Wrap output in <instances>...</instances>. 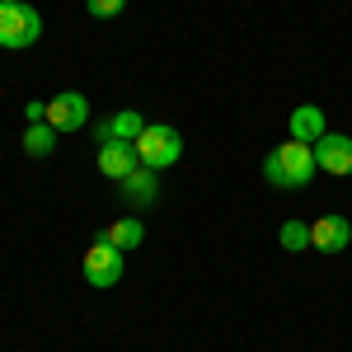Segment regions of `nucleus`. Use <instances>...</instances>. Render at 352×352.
Wrapping results in <instances>:
<instances>
[{
	"label": "nucleus",
	"mask_w": 352,
	"mask_h": 352,
	"mask_svg": "<svg viewBox=\"0 0 352 352\" xmlns=\"http://www.w3.org/2000/svg\"><path fill=\"white\" fill-rule=\"evenodd\" d=\"M315 146H305V141H282L277 151L263 155V179H268L272 188H305L310 179H315Z\"/></svg>",
	"instance_id": "nucleus-1"
},
{
	"label": "nucleus",
	"mask_w": 352,
	"mask_h": 352,
	"mask_svg": "<svg viewBox=\"0 0 352 352\" xmlns=\"http://www.w3.org/2000/svg\"><path fill=\"white\" fill-rule=\"evenodd\" d=\"M136 146V160L146 164V169H169V164L184 155V136H179V127H164V122H146V132L132 141Z\"/></svg>",
	"instance_id": "nucleus-2"
},
{
	"label": "nucleus",
	"mask_w": 352,
	"mask_h": 352,
	"mask_svg": "<svg viewBox=\"0 0 352 352\" xmlns=\"http://www.w3.org/2000/svg\"><path fill=\"white\" fill-rule=\"evenodd\" d=\"M43 38V14L33 10V5H0V47H10V52H24Z\"/></svg>",
	"instance_id": "nucleus-3"
},
{
	"label": "nucleus",
	"mask_w": 352,
	"mask_h": 352,
	"mask_svg": "<svg viewBox=\"0 0 352 352\" xmlns=\"http://www.w3.org/2000/svg\"><path fill=\"white\" fill-rule=\"evenodd\" d=\"M80 272L89 287H99V292H109L122 282V272H127V254L122 249H113L109 240H94L89 244V254L80 258Z\"/></svg>",
	"instance_id": "nucleus-4"
},
{
	"label": "nucleus",
	"mask_w": 352,
	"mask_h": 352,
	"mask_svg": "<svg viewBox=\"0 0 352 352\" xmlns=\"http://www.w3.org/2000/svg\"><path fill=\"white\" fill-rule=\"evenodd\" d=\"M85 122H89V99H85L80 89H66V94H56L52 104H47V127L52 132H80Z\"/></svg>",
	"instance_id": "nucleus-5"
},
{
	"label": "nucleus",
	"mask_w": 352,
	"mask_h": 352,
	"mask_svg": "<svg viewBox=\"0 0 352 352\" xmlns=\"http://www.w3.org/2000/svg\"><path fill=\"white\" fill-rule=\"evenodd\" d=\"M118 197L132 207V212H146V207H155V197H160V174L155 169H132L127 179H118Z\"/></svg>",
	"instance_id": "nucleus-6"
},
{
	"label": "nucleus",
	"mask_w": 352,
	"mask_h": 352,
	"mask_svg": "<svg viewBox=\"0 0 352 352\" xmlns=\"http://www.w3.org/2000/svg\"><path fill=\"white\" fill-rule=\"evenodd\" d=\"M315 164L333 174V179H348L352 174V136H338V132H324L315 141Z\"/></svg>",
	"instance_id": "nucleus-7"
},
{
	"label": "nucleus",
	"mask_w": 352,
	"mask_h": 352,
	"mask_svg": "<svg viewBox=\"0 0 352 352\" xmlns=\"http://www.w3.org/2000/svg\"><path fill=\"white\" fill-rule=\"evenodd\" d=\"M348 244H352L348 217H315V226H310V249H320V254H343Z\"/></svg>",
	"instance_id": "nucleus-8"
},
{
	"label": "nucleus",
	"mask_w": 352,
	"mask_h": 352,
	"mask_svg": "<svg viewBox=\"0 0 352 352\" xmlns=\"http://www.w3.org/2000/svg\"><path fill=\"white\" fill-rule=\"evenodd\" d=\"M141 132H146V118L136 109H122V113H113V118H104V122H94V141L99 146H109V141H136Z\"/></svg>",
	"instance_id": "nucleus-9"
},
{
	"label": "nucleus",
	"mask_w": 352,
	"mask_h": 352,
	"mask_svg": "<svg viewBox=\"0 0 352 352\" xmlns=\"http://www.w3.org/2000/svg\"><path fill=\"white\" fill-rule=\"evenodd\" d=\"M132 169H141L132 141H109V146H99V174H109L113 184H118V179H127Z\"/></svg>",
	"instance_id": "nucleus-10"
},
{
	"label": "nucleus",
	"mask_w": 352,
	"mask_h": 352,
	"mask_svg": "<svg viewBox=\"0 0 352 352\" xmlns=\"http://www.w3.org/2000/svg\"><path fill=\"white\" fill-rule=\"evenodd\" d=\"M287 127H292V141H305V146H315V141L329 132V127H324V109H315V104H300V109H292Z\"/></svg>",
	"instance_id": "nucleus-11"
},
{
	"label": "nucleus",
	"mask_w": 352,
	"mask_h": 352,
	"mask_svg": "<svg viewBox=\"0 0 352 352\" xmlns=\"http://www.w3.org/2000/svg\"><path fill=\"white\" fill-rule=\"evenodd\" d=\"M104 240H109L113 249H122V254H132L136 244L146 240V226H141L136 217H122V221H113L109 230H104Z\"/></svg>",
	"instance_id": "nucleus-12"
},
{
	"label": "nucleus",
	"mask_w": 352,
	"mask_h": 352,
	"mask_svg": "<svg viewBox=\"0 0 352 352\" xmlns=\"http://www.w3.org/2000/svg\"><path fill=\"white\" fill-rule=\"evenodd\" d=\"M56 136H61V132H52L47 122H28V132H24V151L33 155V160H43V155H52V151H56Z\"/></svg>",
	"instance_id": "nucleus-13"
},
{
	"label": "nucleus",
	"mask_w": 352,
	"mask_h": 352,
	"mask_svg": "<svg viewBox=\"0 0 352 352\" xmlns=\"http://www.w3.org/2000/svg\"><path fill=\"white\" fill-rule=\"evenodd\" d=\"M282 249H310V226L287 221V226H282Z\"/></svg>",
	"instance_id": "nucleus-14"
},
{
	"label": "nucleus",
	"mask_w": 352,
	"mask_h": 352,
	"mask_svg": "<svg viewBox=\"0 0 352 352\" xmlns=\"http://www.w3.org/2000/svg\"><path fill=\"white\" fill-rule=\"evenodd\" d=\"M122 5H127V0H85V10H89L94 19H118Z\"/></svg>",
	"instance_id": "nucleus-15"
},
{
	"label": "nucleus",
	"mask_w": 352,
	"mask_h": 352,
	"mask_svg": "<svg viewBox=\"0 0 352 352\" xmlns=\"http://www.w3.org/2000/svg\"><path fill=\"white\" fill-rule=\"evenodd\" d=\"M24 113H28V122H47V104H43V99L24 104Z\"/></svg>",
	"instance_id": "nucleus-16"
}]
</instances>
